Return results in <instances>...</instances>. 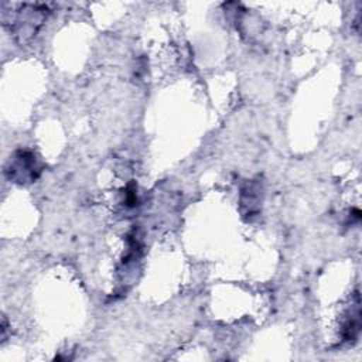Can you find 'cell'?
Listing matches in <instances>:
<instances>
[{"mask_svg":"<svg viewBox=\"0 0 362 362\" xmlns=\"http://www.w3.org/2000/svg\"><path fill=\"white\" fill-rule=\"evenodd\" d=\"M41 165L30 150H17L6 165L7 177L17 184H30L38 178Z\"/></svg>","mask_w":362,"mask_h":362,"instance_id":"cell-1","label":"cell"},{"mask_svg":"<svg viewBox=\"0 0 362 362\" xmlns=\"http://www.w3.org/2000/svg\"><path fill=\"white\" fill-rule=\"evenodd\" d=\"M44 20V10L38 6H23V10L17 11V16L10 20V31L16 40L21 44L30 41Z\"/></svg>","mask_w":362,"mask_h":362,"instance_id":"cell-2","label":"cell"}]
</instances>
